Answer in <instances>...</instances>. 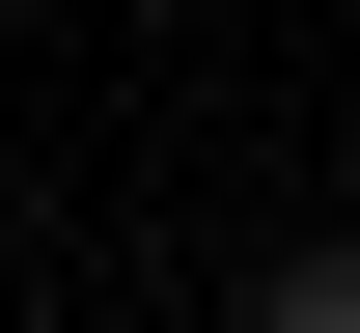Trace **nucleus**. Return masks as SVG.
I'll use <instances>...</instances> for the list:
<instances>
[{
    "instance_id": "f257e3e1",
    "label": "nucleus",
    "mask_w": 360,
    "mask_h": 333,
    "mask_svg": "<svg viewBox=\"0 0 360 333\" xmlns=\"http://www.w3.org/2000/svg\"><path fill=\"white\" fill-rule=\"evenodd\" d=\"M250 333H360V250H277V278H250Z\"/></svg>"
}]
</instances>
